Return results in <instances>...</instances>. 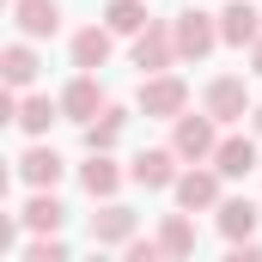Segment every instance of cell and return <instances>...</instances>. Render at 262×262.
<instances>
[{
  "instance_id": "e0dca14e",
  "label": "cell",
  "mask_w": 262,
  "mask_h": 262,
  "mask_svg": "<svg viewBox=\"0 0 262 262\" xmlns=\"http://www.w3.org/2000/svg\"><path fill=\"white\" fill-rule=\"evenodd\" d=\"M79 177H85V189H92V195H116V183H122V177H116V165H110L104 152H92V165H85Z\"/></svg>"
},
{
  "instance_id": "9a60e30c",
  "label": "cell",
  "mask_w": 262,
  "mask_h": 262,
  "mask_svg": "<svg viewBox=\"0 0 262 262\" xmlns=\"http://www.w3.org/2000/svg\"><path fill=\"white\" fill-rule=\"evenodd\" d=\"M104 25H110L116 37H140V31H146V0H110Z\"/></svg>"
},
{
  "instance_id": "2e32d148",
  "label": "cell",
  "mask_w": 262,
  "mask_h": 262,
  "mask_svg": "<svg viewBox=\"0 0 262 262\" xmlns=\"http://www.w3.org/2000/svg\"><path fill=\"white\" fill-rule=\"evenodd\" d=\"M220 232H226L232 244L250 238V232H256V207H250V201H226V207H220Z\"/></svg>"
},
{
  "instance_id": "4fadbf2b",
  "label": "cell",
  "mask_w": 262,
  "mask_h": 262,
  "mask_svg": "<svg viewBox=\"0 0 262 262\" xmlns=\"http://www.w3.org/2000/svg\"><path fill=\"white\" fill-rule=\"evenodd\" d=\"M128 232H134V213H128V207L92 213V238H98V244H128Z\"/></svg>"
},
{
  "instance_id": "603a6c76",
  "label": "cell",
  "mask_w": 262,
  "mask_h": 262,
  "mask_svg": "<svg viewBox=\"0 0 262 262\" xmlns=\"http://www.w3.org/2000/svg\"><path fill=\"white\" fill-rule=\"evenodd\" d=\"M25 256H31V262H61V256H67V244H55V238H37Z\"/></svg>"
},
{
  "instance_id": "5bb4252c",
  "label": "cell",
  "mask_w": 262,
  "mask_h": 262,
  "mask_svg": "<svg viewBox=\"0 0 262 262\" xmlns=\"http://www.w3.org/2000/svg\"><path fill=\"white\" fill-rule=\"evenodd\" d=\"M104 61H110V31H98V25L79 31V37H73V67H92V73H98Z\"/></svg>"
},
{
  "instance_id": "d6986e66",
  "label": "cell",
  "mask_w": 262,
  "mask_h": 262,
  "mask_svg": "<svg viewBox=\"0 0 262 262\" xmlns=\"http://www.w3.org/2000/svg\"><path fill=\"white\" fill-rule=\"evenodd\" d=\"M31 79H37V55H31L25 43H12V49H6V85L18 92V85H31Z\"/></svg>"
},
{
  "instance_id": "5b68a950",
  "label": "cell",
  "mask_w": 262,
  "mask_h": 262,
  "mask_svg": "<svg viewBox=\"0 0 262 262\" xmlns=\"http://www.w3.org/2000/svg\"><path fill=\"white\" fill-rule=\"evenodd\" d=\"M183 104H189L183 79H146V85H140V110H146V116H177Z\"/></svg>"
},
{
  "instance_id": "ffe728a7",
  "label": "cell",
  "mask_w": 262,
  "mask_h": 262,
  "mask_svg": "<svg viewBox=\"0 0 262 262\" xmlns=\"http://www.w3.org/2000/svg\"><path fill=\"white\" fill-rule=\"evenodd\" d=\"M159 250H165V256H189V250H195V232H189V220H165V232H159Z\"/></svg>"
},
{
  "instance_id": "30bf717a",
  "label": "cell",
  "mask_w": 262,
  "mask_h": 262,
  "mask_svg": "<svg viewBox=\"0 0 262 262\" xmlns=\"http://www.w3.org/2000/svg\"><path fill=\"white\" fill-rule=\"evenodd\" d=\"M177 201H183L189 213H195V207H213V201H220V177H213V171H183V177H177Z\"/></svg>"
},
{
  "instance_id": "7a4b0ae2",
  "label": "cell",
  "mask_w": 262,
  "mask_h": 262,
  "mask_svg": "<svg viewBox=\"0 0 262 262\" xmlns=\"http://www.w3.org/2000/svg\"><path fill=\"white\" fill-rule=\"evenodd\" d=\"M171 55H177V31H159V25H146V31L134 37V67H140V73H159Z\"/></svg>"
},
{
  "instance_id": "7c38bea8",
  "label": "cell",
  "mask_w": 262,
  "mask_h": 262,
  "mask_svg": "<svg viewBox=\"0 0 262 262\" xmlns=\"http://www.w3.org/2000/svg\"><path fill=\"white\" fill-rule=\"evenodd\" d=\"M171 152H177V146H171ZM171 152H140V159H134V183H140V189H165V183H177Z\"/></svg>"
},
{
  "instance_id": "52a82bcc",
  "label": "cell",
  "mask_w": 262,
  "mask_h": 262,
  "mask_svg": "<svg viewBox=\"0 0 262 262\" xmlns=\"http://www.w3.org/2000/svg\"><path fill=\"white\" fill-rule=\"evenodd\" d=\"M12 18H18V31H25V37H55L61 6H55V0H12Z\"/></svg>"
},
{
  "instance_id": "3957f363",
  "label": "cell",
  "mask_w": 262,
  "mask_h": 262,
  "mask_svg": "<svg viewBox=\"0 0 262 262\" xmlns=\"http://www.w3.org/2000/svg\"><path fill=\"white\" fill-rule=\"evenodd\" d=\"M213 171H220V177H250V171H256V140H250V134L220 140V146H213Z\"/></svg>"
},
{
  "instance_id": "277c9868",
  "label": "cell",
  "mask_w": 262,
  "mask_h": 262,
  "mask_svg": "<svg viewBox=\"0 0 262 262\" xmlns=\"http://www.w3.org/2000/svg\"><path fill=\"white\" fill-rule=\"evenodd\" d=\"M213 116H177V159H213Z\"/></svg>"
},
{
  "instance_id": "d4e9b609",
  "label": "cell",
  "mask_w": 262,
  "mask_h": 262,
  "mask_svg": "<svg viewBox=\"0 0 262 262\" xmlns=\"http://www.w3.org/2000/svg\"><path fill=\"white\" fill-rule=\"evenodd\" d=\"M256 134H262V104H256Z\"/></svg>"
},
{
  "instance_id": "ac0fdd59",
  "label": "cell",
  "mask_w": 262,
  "mask_h": 262,
  "mask_svg": "<svg viewBox=\"0 0 262 262\" xmlns=\"http://www.w3.org/2000/svg\"><path fill=\"white\" fill-rule=\"evenodd\" d=\"M18 220H25L31 232H55V226H61V201H55V195H37L25 213H18Z\"/></svg>"
},
{
  "instance_id": "7402d4cb",
  "label": "cell",
  "mask_w": 262,
  "mask_h": 262,
  "mask_svg": "<svg viewBox=\"0 0 262 262\" xmlns=\"http://www.w3.org/2000/svg\"><path fill=\"white\" fill-rule=\"evenodd\" d=\"M49 122H55V104H49V98H31V104L18 110V128H31V134H43Z\"/></svg>"
},
{
  "instance_id": "ba28073f",
  "label": "cell",
  "mask_w": 262,
  "mask_h": 262,
  "mask_svg": "<svg viewBox=\"0 0 262 262\" xmlns=\"http://www.w3.org/2000/svg\"><path fill=\"white\" fill-rule=\"evenodd\" d=\"M220 37H226V43H238V49H244V43H262L256 6H250V0H232V6L220 12Z\"/></svg>"
},
{
  "instance_id": "9c48e42d",
  "label": "cell",
  "mask_w": 262,
  "mask_h": 262,
  "mask_svg": "<svg viewBox=\"0 0 262 262\" xmlns=\"http://www.w3.org/2000/svg\"><path fill=\"white\" fill-rule=\"evenodd\" d=\"M98 104H104V92H98V79H92V67H85V73L61 92V110L73 116V122H92V116H98Z\"/></svg>"
},
{
  "instance_id": "cb8c5ba5",
  "label": "cell",
  "mask_w": 262,
  "mask_h": 262,
  "mask_svg": "<svg viewBox=\"0 0 262 262\" xmlns=\"http://www.w3.org/2000/svg\"><path fill=\"white\" fill-rule=\"evenodd\" d=\"M256 73H262V43H256Z\"/></svg>"
},
{
  "instance_id": "8992f818",
  "label": "cell",
  "mask_w": 262,
  "mask_h": 262,
  "mask_svg": "<svg viewBox=\"0 0 262 262\" xmlns=\"http://www.w3.org/2000/svg\"><path fill=\"white\" fill-rule=\"evenodd\" d=\"M244 110H250L244 79H213V85H207V116H213V122H238Z\"/></svg>"
},
{
  "instance_id": "8fae6325",
  "label": "cell",
  "mask_w": 262,
  "mask_h": 262,
  "mask_svg": "<svg viewBox=\"0 0 262 262\" xmlns=\"http://www.w3.org/2000/svg\"><path fill=\"white\" fill-rule=\"evenodd\" d=\"M18 177H25V183H37V189H49V183L61 177V159H55L49 146H31V152L18 159Z\"/></svg>"
},
{
  "instance_id": "44dd1931",
  "label": "cell",
  "mask_w": 262,
  "mask_h": 262,
  "mask_svg": "<svg viewBox=\"0 0 262 262\" xmlns=\"http://www.w3.org/2000/svg\"><path fill=\"white\" fill-rule=\"evenodd\" d=\"M116 134H122V110H110L104 122H92V128H85V146L104 152V146H116Z\"/></svg>"
},
{
  "instance_id": "6da1fadb",
  "label": "cell",
  "mask_w": 262,
  "mask_h": 262,
  "mask_svg": "<svg viewBox=\"0 0 262 262\" xmlns=\"http://www.w3.org/2000/svg\"><path fill=\"white\" fill-rule=\"evenodd\" d=\"M213 43H220V25H213L207 12H177V55L201 61V55H207Z\"/></svg>"
}]
</instances>
